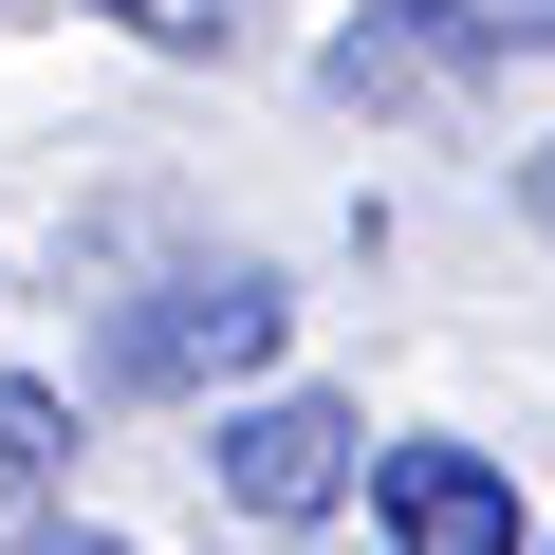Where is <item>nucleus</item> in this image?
Wrapping results in <instances>:
<instances>
[{
  "label": "nucleus",
  "mask_w": 555,
  "mask_h": 555,
  "mask_svg": "<svg viewBox=\"0 0 555 555\" xmlns=\"http://www.w3.org/2000/svg\"><path fill=\"white\" fill-rule=\"evenodd\" d=\"M0 555H130V537H56V518H20V537H0Z\"/></svg>",
  "instance_id": "0eeeda50"
},
{
  "label": "nucleus",
  "mask_w": 555,
  "mask_h": 555,
  "mask_svg": "<svg viewBox=\"0 0 555 555\" xmlns=\"http://www.w3.org/2000/svg\"><path fill=\"white\" fill-rule=\"evenodd\" d=\"M537 555H555V537H537Z\"/></svg>",
  "instance_id": "6e6552de"
},
{
  "label": "nucleus",
  "mask_w": 555,
  "mask_h": 555,
  "mask_svg": "<svg viewBox=\"0 0 555 555\" xmlns=\"http://www.w3.org/2000/svg\"><path fill=\"white\" fill-rule=\"evenodd\" d=\"M352 463H371V426H352L334 389H222V408H204V481H222L241 518H278V537L334 518Z\"/></svg>",
  "instance_id": "7ed1b4c3"
},
{
  "label": "nucleus",
  "mask_w": 555,
  "mask_h": 555,
  "mask_svg": "<svg viewBox=\"0 0 555 555\" xmlns=\"http://www.w3.org/2000/svg\"><path fill=\"white\" fill-rule=\"evenodd\" d=\"M352 481H371L389 555H518V481H500L481 444H371Z\"/></svg>",
  "instance_id": "20e7f679"
},
{
  "label": "nucleus",
  "mask_w": 555,
  "mask_h": 555,
  "mask_svg": "<svg viewBox=\"0 0 555 555\" xmlns=\"http://www.w3.org/2000/svg\"><path fill=\"white\" fill-rule=\"evenodd\" d=\"M278 334H297V297H278L259 259H185V278H149V297L93 334V371L112 389H167V408H222L241 371H278Z\"/></svg>",
  "instance_id": "f257e3e1"
},
{
  "label": "nucleus",
  "mask_w": 555,
  "mask_h": 555,
  "mask_svg": "<svg viewBox=\"0 0 555 555\" xmlns=\"http://www.w3.org/2000/svg\"><path fill=\"white\" fill-rule=\"evenodd\" d=\"M500 56H555V0H371V20H334L315 93L334 112H408V93L500 75Z\"/></svg>",
  "instance_id": "f03ea898"
},
{
  "label": "nucleus",
  "mask_w": 555,
  "mask_h": 555,
  "mask_svg": "<svg viewBox=\"0 0 555 555\" xmlns=\"http://www.w3.org/2000/svg\"><path fill=\"white\" fill-rule=\"evenodd\" d=\"M56 481H75V408H56L38 371H0V537L56 518Z\"/></svg>",
  "instance_id": "39448f33"
},
{
  "label": "nucleus",
  "mask_w": 555,
  "mask_h": 555,
  "mask_svg": "<svg viewBox=\"0 0 555 555\" xmlns=\"http://www.w3.org/2000/svg\"><path fill=\"white\" fill-rule=\"evenodd\" d=\"M112 38H149V56H241L259 38V0H93Z\"/></svg>",
  "instance_id": "423d86ee"
}]
</instances>
